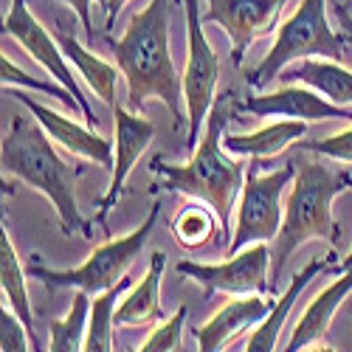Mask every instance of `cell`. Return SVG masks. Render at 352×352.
<instances>
[{
    "label": "cell",
    "mask_w": 352,
    "mask_h": 352,
    "mask_svg": "<svg viewBox=\"0 0 352 352\" xmlns=\"http://www.w3.org/2000/svg\"><path fill=\"white\" fill-rule=\"evenodd\" d=\"M166 268V254L153 251L150 254V268L144 279L127 293L124 302L116 307V324L119 327H150L164 321L161 310V279Z\"/></svg>",
    "instance_id": "2e32d148"
},
{
    "label": "cell",
    "mask_w": 352,
    "mask_h": 352,
    "mask_svg": "<svg viewBox=\"0 0 352 352\" xmlns=\"http://www.w3.org/2000/svg\"><path fill=\"white\" fill-rule=\"evenodd\" d=\"M307 124L302 119H290V122H274L268 127H262L248 135H226L223 146L231 155H251V158H271L282 150H287L290 144H296L305 138Z\"/></svg>",
    "instance_id": "ffe728a7"
},
{
    "label": "cell",
    "mask_w": 352,
    "mask_h": 352,
    "mask_svg": "<svg viewBox=\"0 0 352 352\" xmlns=\"http://www.w3.org/2000/svg\"><path fill=\"white\" fill-rule=\"evenodd\" d=\"M346 268H352V248H349V256L344 259V271H346Z\"/></svg>",
    "instance_id": "d6a6232c"
},
{
    "label": "cell",
    "mask_w": 352,
    "mask_h": 352,
    "mask_svg": "<svg viewBox=\"0 0 352 352\" xmlns=\"http://www.w3.org/2000/svg\"><path fill=\"white\" fill-rule=\"evenodd\" d=\"M127 6V0H107L104 3V9H107V32L113 28V23H116V17H119V12Z\"/></svg>",
    "instance_id": "1f68e13d"
},
{
    "label": "cell",
    "mask_w": 352,
    "mask_h": 352,
    "mask_svg": "<svg viewBox=\"0 0 352 352\" xmlns=\"http://www.w3.org/2000/svg\"><path fill=\"white\" fill-rule=\"evenodd\" d=\"M0 287H3L9 307L23 318V324L32 333L34 349H40V341L34 336V310H32V302H28V287H25V268L14 251L6 226H3V234H0Z\"/></svg>",
    "instance_id": "44dd1931"
},
{
    "label": "cell",
    "mask_w": 352,
    "mask_h": 352,
    "mask_svg": "<svg viewBox=\"0 0 352 352\" xmlns=\"http://www.w3.org/2000/svg\"><path fill=\"white\" fill-rule=\"evenodd\" d=\"M349 3H352V0H349Z\"/></svg>",
    "instance_id": "836d02e7"
},
{
    "label": "cell",
    "mask_w": 352,
    "mask_h": 352,
    "mask_svg": "<svg viewBox=\"0 0 352 352\" xmlns=\"http://www.w3.org/2000/svg\"><path fill=\"white\" fill-rule=\"evenodd\" d=\"M217 214H212L209 209H203V206H189V209H181V214L172 220V234H175V240H178L184 248L195 251L200 245H206L217 231V223L214 220Z\"/></svg>",
    "instance_id": "d4e9b609"
},
{
    "label": "cell",
    "mask_w": 352,
    "mask_h": 352,
    "mask_svg": "<svg viewBox=\"0 0 352 352\" xmlns=\"http://www.w3.org/2000/svg\"><path fill=\"white\" fill-rule=\"evenodd\" d=\"M299 150L316 153L321 158H333V161H341V164H352V127L341 130L330 138H318V141H302L299 138Z\"/></svg>",
    "instance_id": "f1b7e54d"
},
{
    "label": "cell",
    "mask_w": 352,
    "mask_h": 352,
    "mask_svg": "<svg viewBox=\"0 0 352 352\" xmlns=\"http://www.w3.org/2000/svg\"><path fill=\"white\" fill-rule=\"evenodd\" d=\"M0 349L3 352H23V349H34L32 333L23 324V318L6 305L0 310Z\"/></svg>",
    "instance_id": "83f0119b"
},
{
    "label": "cell",
    "mask_w": 352,
    "mask_h": 352,
    "mask_svg": "<svg viewBox=\"0 0 352 352\" xmlns=\"http://www.w3.org/2000/svg\"><path fill=\"white\" fill-rule=\"evenodd\" d=\"M223 127H226V113H223V102L217 99L206 119L203 138L197 141L186 164H166L161 155L150 161V172L164 181V189L175 195L197 197L214 209L220 220V243H226L231 234V206L245 184L243 164L231 158V153H226L223 146Z\"/></svg>",
    "instance_id": "7a4b0ae2"
},
{
    "label": "cell",
    "mask_w": 352,
    "mask_h": 352,
    "mask_svg": "<svg viewBox=\"0 0 352 352\" xmlns=\"http://www.w3.org/2000/svg\"><path fill=\"white\" fill-rule=\"evenodd\" d=\"M349 293H352V268L341 271V276H338L330 287L321 290L318 296L310 302V307H307V310L302 313V318H299L296 330H293L287 346H282V349L299 352V349H307L310 344L324 341V336H327V330H330V324H333V316L338 313L341 302L349 296Z\"/></svg>",
    "instance_id": "e0dca14e"
},
{
    "label": "cell",
    "mask_w": 352,
    "mask_h": 352,
    "mask_svg": "<svg viewBox=\"0 0 352 352\" xmlns=\"http://www.w3.org/2000/svg\"><path fill=\"white\" fill-rule=\"evenodd\" d=\"M352 189V175L321 158H299L293 189L285 203V217L271 245V276L279 279L293 251L310 240L338 245L341 231L333 220V200Z\"/></svg>",
    "instance_id": "3957f363"
},
{
    "label": "cell",
    "mask_w": 352,
    "mask_h": 352,
    "mask_svg": "<svg viewBox=\"0 0 352 352\" xmlns=\"http://www.w3.org/2000/svg\"><path fill=\"white\" fill-rule=\"evenodd\" d=\"M158 212H161V203L155 200L150 206V214H146V220L124 234V237L119 240H110L104 245H99L91 256H87L79 268H68V271H51V268H43V265H28V276L40 279L48 290H60V287H79V290H87L91 296H96V293H104L110 290L113 285H119L130 265L135 262V256L141 254V248L146 245V240H150L153 234V226L158 220Z\"/></svg>",
    "instance_id": "8992f818"
},
{
    "label": "cell",
    "mask_w": 352,
    "mask_h": 352,
    "mask_svg": "<svg viewBox=\"0 0 352 352\" xmlns=\"http://www.w3.org/2000/svg\"><path fill=\"white\" fill-rule=\"evenodd\" d=\"M12 96L20 99V104H25L28 110H32L34 119L45 127V133L56 144H63L71 155H79L85 161L102 166V169H113V164H116V144H110L107 138L91 133L87 127H82L79 122L68 119V116L40 104L34 96H28V94H12Z\"/></svg>",
    "instance_id": "5bb4252c"
},
{
    "label": "cell",
    "mask_w": 352,
    "mask_h": 352,
    "mask_svg": "<svg viewBox=\"0 0 352 352\" xmlns=\"http://www.w3.org/2000/svg\"><path fill=\"white\" fill-rule=\"evenodd\" d=\"M271 310H274V299L262 296V293H248V296H243V299H234V302L223 305L206 321V324L195 330L197 349L200 352H217V349H223L228 341L243 336L245 330L262 324Z\"/></svg>",
    "instance_id": "9a60e30c"
},
{
    "label": "cell",
    "mask_w": 352,
    "mask_h": 352,
    "mask_svg": "<svg viewBox=\"0 0 352 352\" xmlns=\"http://www.w3.org/2000/svg\"><path fill=\"white\" fill-rule=\"evenodd\" d=\"M0 164H3V175H12L51 200L65 234L82 231L85 237H94L91 223L79 212L74 189V181L82 169H74L60 158L40 122H25L23 116H14L9 135L0 144Z\"/></svg>",
    "instance_id": "277c9868"
},
{
    "label": "cell",
    "mask_w": 352,
    "mask_h": 352,
    "mask_svg": "<svg viewBox=\"0 0 352 352\" xmlns=\"http://www.w3.org/2000/svg\"><path fill=\"white\" fill-rule=\"evenodd\" d=\"M0 74H3V87H12V85H25V87H32V91H40V94H48V96H54V99H60L68 110H74V113H82V107H79V102H76V96L68 91V87H54L51 82H37V79H32L28 74H23L9 56L3 54V65H0Z\"/></svg>",
    "instance_id": "484cf974"
},
{
    "label": "cell",
    "mask_w": 352,
    "mask_h": 352,
    "mask_svg": "<svg viewBox=\"0 0 352 352\" xmlns=\"http://www.w3.org/2000/svg\"><path fill=\"white\" fill-rule=\"evenodd\" d=\"M296 178V161H287L282 169L262 175L259 164H254L245 172V184L240 192L237 206V226H234V237L228 240V254H240L245 245L254 243H274L279 226H282V192L287 184Z\"/></svg>",
    "instance_id": "52a82bcc"
},
{
    "label": "cell",
    "mask_w": 352,
    "mask_h": 352,
    "mask_svg": "<svg viewBox=\"0 0 352 352\" xmlns=\"http://www.w3.org/2000/svg\"><path fill=\"white\" fill-rule=\"evenodd\" d=\"M51 3H65V6H71V9L76 12L82 28H85V37L94 40V20H91V3H94V0H51Z\"/></svg>",
    "instance_id": "f546056e"
},
{
    "label": "cell",
    "mask_w": 352,
    "mask_h": 352,
    "mask_svg": "<svg viewBox=\"0 0 352 352\" xmlns=\"http://www.w3.org/2000/svg\"><path fill=\"white\" fill-rule=\"evenodd\" d=\"M186 305H181L178 310L172 313V318H166L161 327H155V333L146 338L138 349L141 352H172V349H181V333H184V324H186Z\"/></svg>",
    "instance_id": "4316f807"
},
{
    "label": "cell",
    "mask_w": 352,
    "mask_h": 352,
    "mask_svg": "<svg viewBox=\"0 0 352 352\" xmlns=\"http://www.w3.org/2000/svg\"><path fill=\"white\" fill-rule=\"evenodd\" d=\"M60 45L65 51V56L74 63L76 74L85 76V82L91 85V91L113 107V99H116V82H119V65H110L104 60H99L96 54H91L87 48L79 45L76 37H60Z\"/></svg>",
    "instance_id": "7402d4cb"
},
{
    "label": "cell",
    "mask_w": 352,
    "mask_h": 352,
    "mask_svg": "<svg viewBox=\"0 0 352 352\" xmlns=\"http://www.w3.org/2000/svg\"><path fill=\"white\" fill-rule=\"evenodd\" d=\"M346 37L333 32L327 20V0H302L276 32V40L254 71H245V82L251 87H265L296 60L307 56H324V60L341 63L346 54Z\"/></svg>",
    "instance_id": "5b68a950"
},
{
    "label": "cell",
    "mask_w": 352,
    "mask_h": 352,
    "mask_svg": "<svg viewBox=\"0 0 352 352\" xmlns=\"http://www.w3.org/2000/svg\"><path fill=\"white\" fill-rule=\"evenodd\" d=\"M3 37L17 40V43L25 48V54L32 56V60H37L56 82H60L63 87H68V91L76 96L79 107H82L85 122L91 124V127H96L99 119L94 116L91 104H87V99H85L82 91H79L76 76H74V71H71L68 63H65L63 45H56V40L43 28V23L34 17L32 9H28V0H12L9 14H6V20H3Z\"/></svg>",
    "instance_id": "30bf717a"
},
{
    "label": "cell",
    "mask_w": 352,
    "mask_h": 352,
    "mask_svg": "<svg viewBox=\"0 0 352 352\" xmlns=\"http://www.w3.org/2000/svg\"><path fill=\"white\" fill-rule=\"evenodd\" d=\"M186 6V34H189V56L184 68V102L189 116L186 150H195L200 141V130L217 102V76L220 60L212 43L203 34V9L200 0H184Z\"/></svg>",
    "instance_id": "ba28073f"
},
{
    "label": "cell",
    "mask_w": 352,
    "mask_h": 352,
    "mask_svg": "<svg viewBox=\"0 0 352 352\" xmlns=\"http://www.w3.org/2000/svg\"><path fill=\"white\" fill-rule=\"evenodd\" d=\"M240 113H254L259 119L279 116V119H302V122H321V119H344L352 122V110L321 99L318 91L302 85H285L274 94H256L237 102Z\"/></svg>",
    "instance_id": "4fadbf2b"
},
{
    "label": "cell",
    "mask_w": 352,
    "mask_h": 352,
    "mask_svg": "<svg viewBox=\"0 0 352 352\" xmlns=\"http://www.w3.org/2000/svg\"><path fill=\"white\" fill-rule=\"evenodd\" d=\"M169 0H150L133 14L127 32L113 43L116 65L127 82V107L138 113L146 99H161L175 116V127L184 122V76H178L169 51Z\"/></svg>",
    "instance_id": "6da1fadb"
},
{
    "label": "cell",
    "mask_w": 352,
    "mask_h": 352,
    "mask_svg": "<svg viewBox=\"0 0 352 352\" xmlns=\"http://www.w3.org/2000/svg\"><path fill=\"white\" fill-rule=\"evenodd\" d=\"M287 0H206L203 23H217L231 40V63L240 65L245 48L271 34Z\"/></svg>",
    "instance_id": "8fae6325"
},
{
    "label": "cell",
    "mask_w": 352,
    "mask_h": 352,
    "mask_svg": "<svg viewBox=\"0 0 352 352\" xmlns=\"http://www.w3.org/2000/svg\"><path fill=\"white\" fill-rule=\"evenodd\" d=\"M333 14H336V20H338L341 34L352 43V14H349V3H336V6H333Z\"/></svg>",
    "instance_id": "4dcf8cb0"
},
{
    "label": "cell",
    "mask_w": 352,
    "mask_h": 352,
    "mask_svg": "<svg viewBox=\"0 0 352 352\" xmlns=\"http://www.w3.org/2000/svg\"><path fill=\"white\" fill-rule=\"evenodd\" d=\"M279 82L285 85H307L313 87V91H318L321 96H327L330 102L336 104H352V71H346L341 63L336 60H313V56H307V60H296L290 63L282 74H279Z\"/></svg>",
    "instance_id": "ac0fdd59"
},
{
    "label": "cell",
    "mask_w": 352,
    "mask_h": 352,
    "mask_svg": "<svg viewBox=\"0 0 352 352\" xmlns=\"http://www.w3.org/2000/svg\"><path fill=\"white\" fill-rule=\"evenodd\" d=\"M87 316H91V293L79 290L76 299H74V307L68 310V316L60 318V321H51L48 349L51 352H76V349H85Z\"/></svg>",
    "instance_id": "cb8c5ba5"
},
{
    "label": "cell",
    "mask_w": 352,
    "mask_h": 352,
    "mask_svg": "<svg viewBox=\"0 0 352 352\" xmlns=\"http://www.w3.org/2000/svg\"><path fill=\"white\" fill-rule=\"evenodd\" d=\"M113 119H116V164L110 169L107 195L99 200V212H96V223L102 228H107V214L116 203H119L127 175L133 172L135 161L144 155V150L150 146V141L155 135L153 122L144 119L141 113H133L130 107H122V104L113 107Z\"/></svg>",
    "instance_id": "7c38bea8"
},
{
    "label": "cell",
    "mask_w": 352,
    "mask_h": 352,
    "mask_svg": "<svg viewBox=\"0 0 352 352\" xmlns=\"http://www.w3.org/2000/svg\"><path fill=\"white\" fill-rule=\"evenodd\" d=\"M181 276L192 279L203 287V293L212 299L214 293H228V296H248V293H268L271 282V248L268 243L245 245L240 254L220 262V265H200V262L181 259L175 265Z\"/></svg>",
    "instance_id": "9c48e42d"
},
{
    "label": "cell",
    "mask_w": 352,
    "mask_h": 352,
    "mask_svg": "<svg viewBox=\"0 0 352 352\" xmlns=\"http://www.w3.org/2000/svg\"><path fill=\"white\" fill-rule=\"evenodd\" d=\"M333 271H338V268H330L327 262H321V259H310L307 265L290 279V285H287V290L282 293V296L274 302V310L268 313V318L262 321V324H256L254 327V333H251V338H248V352H271V349H276L279 346V333H282V324H285V318H287V313L293 310V302L299 299V293L310 285V279L316 276V274H333Z\"/></svg>",
    "instance_id": "d6986e66"
},
{
    "label": "cell",
    "mask_w": 352,
    "mask_h": 352,
    "mask_svg": "<svg viewBox=\"0 0 352 352\" xmlns=\"http://www.w3.org/2000/svg\"><path fill=\"white\" fill-rule=\"evenodd\" d=\"M130 285L124 276L119 285H113L104 293H96L91 302V316H87V336H85V349L87 352H110L116 349L113 333H116V307H119V293Z\"/></svg>",
    "instance_id": "603a6c76"
}]
</instances>
